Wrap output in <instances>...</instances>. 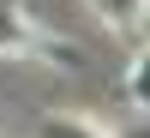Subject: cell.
Returning a JSON list of instances; mask_svg holds the SVG:
<instances>
[{"label": "cell", "mask_w": 150, "mask_h": 138, "mask_svg": "<svg viewBox=\"0 0 150 138\" xmlns=\"http://www.w3.org/2000/svg\"><path fill=\"white\" fill-rule=\"evenodd\" d=\"M0 54H42V60H54V54H60L66 66H78V60L60 48V36H42L18 6H0Z\"/></svg>", "instance_id": "cell-1"}, {"label": "cell", "mask_w": 150, "mask_h": 138, "mask_svg": "<svg viewBox=\"0 0 150 138\" xmlns=\"http://www.w3.org/2000/svg\"><path fill=\"white\" fill-rule=\"evenodd\" d=\"M36 132H42V138H108L90 114H42V126H36Z\"/></svg>", "instance_id": "cell-2"}, {"label": "cell", "mask_w": 150, "mask_h": 138, "mask_svg": "<svg viewBox=\"0 0 150 138\" xmlns=\"http://www.w3.org/2000/svg\"><path fill=\"white\" fill-rule=\"evenodd\" d=\"M90 12H96L102 24H114V30H138L144 0H90Z\"/></svg>", "instance_id": "cell-3"}]
</instances>
